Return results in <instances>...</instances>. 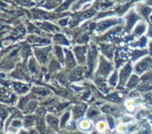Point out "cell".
Instances as JSON below:
<instances>
[{
	"label": "cell",
	"mask_w": 152,
	"mask_h": 134,
	"mask_svg": "<svg viewBox=\"0 0 152 134\" xmlns=\"http://www.w3.org/2000/svg\"><path fill=\"white\" fill-rule=\"evenodd\" d=\"M131 66L129 65V64H127V65H125L124 67V68L121 70V72H120V77H121V84L122 83H124L125 82V81L127 80V78L129 77V75H130V73H131Z\"/></svg>",
	"instance_id": "6da1fadb"
},
{
	"label": "cell",
	"mask_w": 152,
	"mask_h": 134,
	"mask_svg": "<svg viewBox=\"0 0 152 134\" xmlns=\"http://www.w3.org/2000/svg\"><path fill=\"white\" fill-rule=\"evenodd\" d=\"M75 54H76V56H77V59L80 63H82L85 59V53H86V47H76L74 49Z\"/></svg>",
	"instance_id": "7a4b0ae2"
},
{
	"label": "cell",
	"mask_w": 152,
	"mask_h": 134,
	"mask_svg": "<svg viewBox=\"0 0 152 134\" xmlns=\"http://www.w3.org/2000/svg\"><path fill=\"white\" fill-rule=\"evenodd\" d=\"M35 54L37 55V58L39 60L40 63H45L47 60V49H37L35 51Z\"/></svg>",
	"instance_id": "3957f363"
},
{
	"label": "cell",
	"mask_w": 152,
	"mask_h": 134,
	"mask_svg": "<svg viewBox=\"0 0 152 134\" xmlns=\"http://www.w3.org/2000/svg\"><path fill=\"white\" fill-rule=\"evenodd\" d=\"M96 55H97L96 49H95V47H91L90 53H89V57H88V64L90 69L92 68V66L94 65L93 64H94V60H95V57H96Z\"/></svg>",
	"instance_id": "277c9868"
},
{
	"label": "cell",
	"mask_w": 152,
	"mask_h": 134,
	"mask_svg": "<svg viewBox=\"0 0 152 134\" xmlns=\"http://www.w3.org/2000/svg\"><path fill=\"white\" fill-rule=\"evenodd\" d=\"M111 70V64L109 63L105 62L104 60L102 61V64L100 65V72L103 75H107Z\"/></svg>",
	"instance_id": "5b68a950"
},
{
	"label": "cell",
	"mask_w": 152,
	"mask_h": 134,
	"mask_svg": "<svg viewBox=\"0 0 152 134\" xmlns=\"http://www.w3.org/2000/svg\"><path fill=\"white\" fill-rule=\"evenodd\" d=\"M149 66V63H148V60H144V61H142V62L139 63V64H137V66L135 67V69L137 70L138 72H142V71L146 70V68Z\"/></svg>",
	"instance_id": "8992f818"
},
{
	"label": "cell",
	"mask_w": 152,
	"mask_h": 134,
	"mask_svg": "<svg viewBox=\"0 0 152 134\" xmlns=\"http://www.w3.org/2000/svg\"><path fill=\"white\" fill-rule=\"evenodd\" d=\"M54 40L56 41V43H58V44H64V45H68L69 44L68 41L66 40V38L61 34L56 35L55 38H54Z\"/></svg>",
	"instance_id": "52a82bcc"
},
{
	"label": "cell",
	"mask_w": 152,
	"mask_h": 134,
	"mask_svg": "<svg viewBox=\"0 0 152 134\" xmlns=\"http://www.w3.org/2000/svg\"><path fill=\"white\" fill-rule=\"evenodd\" d=\"M114 23H116V21H102L101 23H99V30H104V29H107V27L113 25Z\"/></svg>",
	"instance_id": "ba28073f"
},
{
	"label": "cell",
	"mask_w": 152,
	"mask_h": 134,
	"mask_svg": "<svg viewBox=\"0 0 152 134\" xmlns=\"http://www.w3.org/2000/svg\"><path fill=\"white\" fill-rule=\"evenodd\" d=\"M66 62L67 64L69 66H74L75 65V62H74V59H73V56L72 55V53L70 52H67L66 53Z\"/></svg>",
	"instance_id": "9c48e42d"
},
{
	"label": "cell",
	"mask_w": 152,
	"mask_h": 134,
	"mask_svg": "<svg viewBox=\"0 0 152 134\" xmlns=\"http://www.w3.org/2000/svg\"><path fill=\"white\" fill-rule=\"evenodd\" d=\"M47 119V121H48V123H49V124H50L51 126H54V127L57 126V124H58V120L56 119V118H55V117L52 116V115H48Z\"/></svg>",
	"instance_id": "30bf717a"
},
{
	"label": "cell",
	"mask_w": 152,
	"mask_h": 134,
	"mask_svg": "<svg viewBox=\"0 0 152 134\" xmlns=\"http://www.w3.org/2000/svg\"><path fill=\"white\" fill-rule=\"evenodd\" d=\"M145 30V25L143 23H140L137 25L136 29H135V33L136 34H142Z\"/></svg>",
	"instance_id": "8fae6325"
},
{
	"label": "cell",
	"mask_w": 152,
	"mask_h": 134,
	"mask_svg": "<svg viewBox=\"0 0 152 134\" xmlns=\"http://www.w3.org/2000/svg\"><path fill=\"white\" fill-rule=\"evenodd\" d=\"M80 127L82 129V130H89L90 128V123L87 120H84V121H81V124H80Z\"/></svg>",
	"instance_id": "7c38bea8"
},
{
	"label": "cell",
	"mask_w": 152,
	"mask_h": 134,
	"mask_svg": "<svg viewBox=\"0 0 152 134\" xmlns=\"http://www.w3.org/2000/svg\"><path fill=\"white\" fill-rule=\"evenodd\" d=\"M138 82V77L137 76H133L130 79V81H129V83H128V87H133V86H135L136 84H137Z\"/></svg>",
	"instance_id": "4fadbf2b"
},
{
	"label": "cell",
	"mask_w": 152,
	"mask_h": 134,
	"mask_svg": "<svg viewBox=\"0 0 152 134\" xmlns=\"http://www.w3.org/2000/svg\"><path fill=\"white\" fill-rule=\"evenodd\" d=\"M136 20H137V17H136L135 15H133V14L130 15V17H129V21H130V22L128 23L129 27H132V26L134 24L135 21H136Z\"/></svg>",
	"instance_id": "5bb4252c"
},
{
	"label": "cell",
	"mask_w": 152,
	"mask_h": 134,
	"mask_svg": "<svg viewBox=\"0 0 152 134\" xmlns=\"http://www.w3.org/2000/svg\"><path fill=\"white\" fill-rule=\"evenodd\" d=\"M97 129H98V130H99L100 132H104V131L106 130V124H105V123H103V122L99 123V124L97 125Z\"/></svg>",
	"instance_id": "9a60e30c"
},
{
	"label": "cell",
	"mask_w": 152,
	"mask_h": 134,
	"mask_svg": "<svg viewBox=\"0 0 152 134\" xmlns=\"http://www.w3.org/2000/svg\"><path fill=\"white\" fill-rule=\"evenodd\" d=\"M55 49H56V55H57V57L59 58V60H62L63 59L62 49H61L59 47H56Z\"/></svg>",
	"instance_id": "2e32d148"
},
{
	"label": "cell",
	"mask_w": 152,
	"mask_h": 134,
	"mask_svg": "<svg viewBox=\"0 0 152 134\" xmlns=\"http://www.w3.org/2000/svg\"><path fill=\"white\" fill-rule=\"evenodd\" d=\"M116 81H117V74H116V72H115V73L112 75L111 79H110V83H111L112 85L115 86L116 84Z\"/></svg>",
	"instance_id": "e0dca14e"
},
{
	"label": "cell",
	"mask_w": 152,
	"mask_h": 134,
	"mask_svg": "<svg viewBox=\"0 0 152 134\" xmlns=\"http://www.w3.org/2000/svg\"><path fill=\"white\" fill-rule=\"evenodd\" d=\"M36 105H37V102H35V101H32V102L29 103V106H28V111H29V112H31V111H33L34 107H36Z\"/></svg>",
	"instance_id": "ac0fdd59"
},
{
	"label": "cell",
	"mask_w": 152,
	"mask_h": 134,
	"mask_svg": "<svg viewBox=\"0 0 152 134\" xmlns=\"http://www.w3.org/2000/svg\"><path fill=\"white\" fill-rule=\"evenodd\" d=\"M83 107H79V108H76L75 109V115H76V116H80V115H81V114L83 113Z\"/></svg>",
	"instance_id": "d6986e66"
},
{
	"label": "cell",
	"mask_w": 152,
	"mask_h": 134,
	"mask_svg": "<svg viewBox=\"0 0 152 134\" xmlns=\"http://www.w3.org/2000/svg\"><path fill=\"white\" fill-rule=\"evenodd\" d=\"M150 12H151V9L149 8V7H144L143 10H142V13H143V14L146 15V16H148L150 13Z\"/></svg>",
	"instance_id": "ffe728a7"
},
{
	"label": "cell",
	"mask_w": 152,
	"mask_h": 134,
	"mask_svg": "<svg viewBox=\"0 0 152 134\" xmlns=\"http://www.w3.org/2000/svg\"><path fill=\"white\" fill-rule=\"evenodd\" d=\"M125 106L127 107L128 110H130V111L133 110V102H132V101H127V102L125 103Z\"/></svg>",
	"instance_id": "44dd1931"
},
{
	"label": "cell",
	"mask_w": 152,
	"mask_h": 134,
	"mask_svg": "<svg viewBox=\"0 0 152 134\" xmlns=\"http://www.w3.org/2000/svg\"><path fill=\"white\" fill-rule=\"evenodd\" d=\"M68 117H69V114H65V115H64V117H63V119H62V126H64V123H66V120L68 119Z\"/></svg>",
	"instance_id": "7402d4cb"
},
{
	"label": "cell",
	"mask_w": 152,
	"mask_h": 134,
	"mask_svg": "<svg viewBox=\"0 0 152 134\" xmlns=\"http://www.w3.org/2000/svg\"><path fill=\"white\" fill-rule=\"evenodd\" d=\"M107 119H108V121H109V125H110V127L113 128L114 125H115V123H114L113 118H112V117H110V116H108V117H107Z\"/></svg>",
	"instance_id": "603a6c76"
},
{
	"label": "cell",
	"mask_w": 152,
	"mask_h": 134,
	"mask_svg": "<svg viewBox=\"0 0 152 134\" xmlns=\"http://www.w3.org/2000/svg\"><path fill=\"white\" fill-rule=\"evenodd\" d=\"M146 41H147V39H146V38H142V39H141V41H140V45L142 46V47H145L146 45Z\"/></svg>",
	"instance_id": "cb8c5ba5"
},
{
	"label": "cell",
	"mask_w": 152,
	"mask_h": 134,
	"mask_svg": "<svg viewBox=\"0 0 152 134\" xmlns=\"http://www.w3.org/2000/svg\"><path fill=\"white\" fill-rule=\"evenodd\" d=\"M51 68L52 69H57L58 68V64H56V62H53L51 64Z\"/></svg>",
	"instance_id": "d4e9b609"
},
{
	"label": "cell",
	"mask_w": 152,
	"mask_h": 134,
	"mask_svg": "<svg viewBox=\"0 0 152 134\" xmlns=\"http://www.w3.org/2000/svg\"><path fill=\"white\" fill-rule=\"evenodd\" d=\"M67 21H68L67 19L62 20V21H60V24H61V25H66V24H67Z\"/></svg>",
	"instance_id": "484cf974"
},
{
	"label": "cell",
	"mask_w": 152,
	"mask_h": 134,
	"mask_svg": "<svg viewBox=\"0 0 152 134\" xmlns=\"http://www.w3.org/2000/svg\"><path fill=\"white\" fill-rule=\"evenodd\" d=\"M118 132H124V125H120L119 127H118Z\"/></svg>",
	"instance_id": "4316f807"
},
{
	"label": "cell",
	"mask_w": 152,
	"mask_h": 134,
	"mask_svg": "<svg viewBox=\"0 0 152 134\" xmlns=\"http://www.w3.org/2000/svg\"><path fill=\"white\" fill-rule=\"evenodd\" d=\"M150 55H152V43H150Z\"/></svg>",
	"instance_id": "83f0119b"
},
{
	"label": "cell",
	"mask_w": 152,
	"mask_h": 134,
	"mask_svg": "<svg viewBox=\"0 0 152 134\" xmlns=\"http://www.w3.org/2000/svg\"><path fill=\"white\" fill-rule=\"evenodd\" d=\"M13 125H20V124H21V123H19L18 121H15V123L13 122Z\"/></svg>",
	"instance_id": "f1b7e54d"
},
{
	"label": "cell",
	"mask_w": 152,
	"mask_h": 134,
	"mask_svg": "<svg viewBox=\"0 0 152 134\" xmlns=\"http://www.w3.org/2000/svg\"><path fill=\"white\" fill-rule=\"evenodd\" d=\"M149 35H150V37H152V28L150 29V31H149Z\"/></svg>",
	"instance_id": "f546056e"
},
{
	"label": "cell",
	"mask_w": 152,
	"mask_h": 134,
	"mask_svg": "<svg viewBox=\"0 0 152 134\" xmlns=\"http://www.w3.org/2000/svg\"><path fill=\"white\" fill-rule=\"evenodd\" d=\"M31 134H39V133H38V132H31Z\"/></svg>",
	"instance_id": "4dcf8cb0"
},
{
	"label": "cell",
	"mask_w": 152,
	"mask_h": 134,
	"mask_svg": "<svg viewBox=\"0 0 152 134\" xmlns=\"http://www.w3.org/2000/svg\"><path fill=\"white\" fill-rule=\"evenodd\" d=\"M6 134H13V133H12V132H7Z\"/></svg>",
	"instance_id": "1f68e13d"
},
{
	"label": "cell",
	"mask_w": 152,
	"mask_h": 134,
	"mask_svg": "<svg viewBox=\"0 0 152 134\" xmlns=\"http://www.w3.org/2000/svg\"><path fill=\"white\" fill-rule=\"evenodd\" d=\"M93 134H96V133H93Z\"/></svg>",
	"instance_id": "d6a6232c"
}]
</instances>
